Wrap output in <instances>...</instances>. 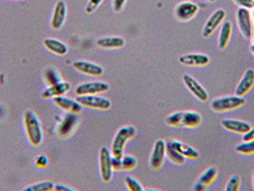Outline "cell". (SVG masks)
Segmentation results:
<instances>
[{
	"mask_svg": "<svg viewBox=\"0 0 254 191\" xmlns=\"http://www.w3.org/2000/svg\"><path fill=\"white\" fill-rule=\"evenodd\" d=\"M221 125L227 131L238 135H244L252 127V125L250 123L234 118H227L222 120Z\"/></svg>",
	"mask_w": 254,
	"mask_h": 191,
	"instance_id": "15",
	"label": "cell"
},
{
	"mask_svg": "<svg viewBox=\"0 0 254 191\" xmlns=\"http://www.w3.org/2000/svg\"><path fill=\"white\" fill-rule=\"evenodd\" d=\"M236 24L242 36L248 40H253L254 37V22L251 10L238 8L236 11Z\"/></svg>",
	"mask_w": 254,
	"mask_h": 191,
	"instance_id": "4",
	"label": "cell"
},
{
	"mask_svg": "<svg viewBox=\"0 0 254 191\" xmlns=\"http://www.w3.org/2000/svg\"><path fill=\"white\" fill-rule=\"evenodd\" d=\"M44 79L48 85H53L63 80V77L58 69L55 67H49L44 71Z\"/></svg>",
	"mask_w": 254,
	"mask_h": 191,
	"instance_id": "27",
	"label": "cell"
},
{
	"mask_svg": "<svg viewBox=\"0 0 254 191\" xmlns=\"http://www.w3.org/2000/svg\"><path fill=\"white\" fill-rule=\"evenodd\" d=\"M23 125L29 142L33 146H39L44 139V132L38 114L31 109L26 110L23 116Z\"/></svg>",
	"mask_w": 254,
	"mask_h": 191,
	"instance_id": "1",
	"label": "cell"
},
{
	"mask_svg": "<svg viewBox=\"0 0 254 191\" xmlns=\"http://www.w3.org/2000/svg\"><path fill=\"white\" fill-rule=\"evenodd\" d=\"M250 50L252 52V54L254 55V41L251 44V46H250Z\"/></svg>",
	"mask_w": 254,
	"mask_h": 191,
	"instance_id": "42",
	"label": "cell"
},
{
	"mask_svg": "<svg viewBox=\"0 0 254 191\" xmlns=\"http://www.w3.org/2000/svg\"><path fill=\"white\" fill-rule=\"evenodd\" d=\"M48 164H49V160H48L47 156L44 155V154L38 155V157L36 158V160H35V165L40 169L45 168L46 166H48Z\"/></svg>",
	"mask_w": 254,
	"mask_h": 191,
	"instance_id": "35",
	"label": "cell"
},
{
	"mask_svg": "<svg viewBox=\"0 0 254 191\" xmlns=\"http://www.w3.org/2000/svg\"><path fill=\"white\" fill-rule=\"evenodd\" d=\"M125 183L127 186V190L130 191H143L144 189L142 187V185L140 184V182L131 176V175H127L126 179H125Z\"/></svg>",
	"mask_w": 254,
	"mask_h": 191,
	"instance_id": "32",
	"label": "cell"
},
{
	"mask_svg": "<svg viewBox=\"0 0 254 191\" xmlns=\"http://www.w3.org/2000/svg\"><path fill=\"white\" fill-rule=\"evenodd\" d=\"M127 2V0H113L112 1L113 10H114L115 12H117V13H120L125 8Z\"/></svg>",
	"mask_w": 254,
	"mask_h": 191,
	"instance_id": "37",
	"label": "cell"
},
{
	"mask_svg": "<svg viewBox=\"0 0 254 191\" xmlns=\"http://www.w3.org/2000/svg\"><path fill=\"white\" fill-rule=\"evenodd\" d=\"M200 7L193 1H182L174 9V15L180 22H189L192 20L198 13Z\"/></svg>",
	"mask_w": 254,
	"mask_h": 191,
	"instance_id": "5",
	"label": "cell"
},
{
	"mask_svg": "<svg viewBox=\"0 0 254 191\" xmlns=\"http://www.w3.org/2000/svg\"><path fill=\"white\" fill-rule=\"evenodd\" d=\"M193 191H206V188L205 187H203V185H201L200 183H198V182H196L195 184H194V186H193Z\"/></svg>",
	"mask_w": 254,
	"mask_h": 191,
	"instance_id": "41",
	"label": "cell"
},
{
	"mask_svg": "<svg viewBox=\"0 0 254 191\" xmlns=\"http://www.w3.org/2000/svg\"><path fill=\"white\" fill-rule=\"evenodd\" d=\"M112 167H113L114 171L123 170V168H122V159H119V158H116V157L112 156Z\"/></svg>",
	"mask_w": 254,
	"mask_h": 191,
	"instance_id": "38",
	"label": "cell"
},
{
	"mask_svg": "<svg viewBox=\"0 0 254 191\" xmlns=\"http://www.w3.org/2000/svg\"><path fill=\"white\" fill-rule=\"evenodd\" d=\"M78 124H79V118L77 114L67 112L64 115V118L61 120V123L57 127L58 136L63 139L70 137L76 130Z\"/></svg>",
	"mask_w": 254,
	"mask_h": 191,
	"instance_id": "7",
	"label": "cell"
},
{
	"mask_svg": "<svg viewBox=\"0 0 254 191\" xmlns=\"http://www.w3.org/2000/svg\"></svg>",
	"mask_w": 254,
	"mask_h": 191,
	"instance_id": "46",
	"label": "cell"
},
{
	"mask_svg": "<svg viewBox=\"0 0 254 191\" xmlns=\"http://www.w3.org/2000/svg\"><path fill=\"white\" fill-rule=\"evenodd\" d=\"M43 44L48 51L51 52L57 56H65L69 51L68 46L64 43V41L57 38H45L43 40Z\"/></svg>",
	"mask_w": 254,
	"mask_h": 191,
	"instance_id": "22",
	"label": "cell"
},
{
	"mask_svg": "<svg viewBox=\"0 0 254 191\" xmlns=\"http://www.w3.org/2000/svg\"><path fill=\"white\" fill-rule=\"evenodd\" d=\"M252 185H253V189H254V174H253V179H252Z\"/></svg>",
	"mask_w": 254,
	"mask_h": 191,
	"instance_id": "43",
	"label": "cell"
},
{
	"mask_svg": "<svg viewBox=\"0 0 254 191\" xmlns=\"http://www.w3.org/2000/svg\"><path fill=\"white\" fill-rule=\"evenodd\" d=\"M253 18H254V13H253Z\"/></svg>",
	"mask_w": 254,
	"mask_h": 191,
	"instance_id": "45",
	"label": "cell"
},
{
	"mask_svg": "<svg viewBox=\"0 0 254 191\" xmlns=\"http://www.w3.org/2000/svg\"><path fill=\"white\" fill-rule=\"evenodd\" d=\"M55 189V184L52 181H41L26 187L27 191H51Z\"/></svg>",
	"mask_w": 254,
	"mask_h": 191,
	"instance_id": "28",
	"label": "cell"
},
{
	"mask_svg": "<svg viewBox=\"0 0 254 191\" xmlns=\"http://www.w3.org/2000/svg\"><path fill=\"white\" fill-rule=\"evenodd\" d=\"M182 118H183V111H175L165 117V124L170 127H178L182 126Z\"/></svg>",
	"mask_w": 254,
	"mask_h": 191,
	"instance_id": "30",
	"label": "cell"
},
{
	"mask_svg": "<svg viewBox=\"0 0 254 191\" xmlns=\"http://www.w3.org/2000/svg\"><path fill=\"white\" fill-rule=\"evenodd\" d=\"M218 176V170L215 166H209L205 168L203 172L200 174V176L197 179L196 182L203 185V187L207 188L209 187Z\"/></svg>",
	"mask_w": 254,
	"mask_h": 191,
	"instance_id": "25",
	"label": "cell"
},
{
	"mask_svg": "<svg viewBox=\"0 0 254 191\" xmlns=\"http://www.w3.org/2000/svg\"><path fill=\"white\" fill-rule=\"evenodd\" d=\"M73 67L79 73L90 76H102L104 71L102 65L88 61H76L73 64Z\"/></svg>",
	"mask_w": 254,
	"mask_h": 191,
	"instance_id": "18",
	"label": "cell"
},
{
	"mask_svg": "<svg viewBox=\"0 0 254 191\" xmlns=\"http://www.w3.org/2000/svg\"><path fill=\"white\" fill-rule=\"evenodd\" d=\"M97 45L102 49H120L126 45L125 38L119 36L114 37H106V38H99L97 40Z\"/></svg>",
	"mask_w": 254,
	"mask_h": 191,
	"instance_id": "24",
	"label": "cell"
},
{
	"mask_svg": "<svg viewBox=\"0 0 254 191\" xmlns=\"http://www.w3.org/2000/svg\"><path fill=\"white\" fill-rule=\"evenodd\" d=\"M241 188V178L239 175H233L228 180L225 191H239Z\"/></svg>",
	"mask_w": 254,
	"mask_h": 191,
	"instance_id": "33",
	"label": "cell"
},
{
	"mask_svg": "<svg viewBox=\"0 0 254 191\" xmlns=\"http://www.w3.org/2000/svg\"><path fill=\"white\" fill-rule=\"evenodd\" d=\"M103 2V0H88L86 7H85V12L87 13H92L95 12Z\"/></svg>",
	"mask_w": 254,
	"mask_h": 191,
	"instance_id": "34",
	"label": "cell"
},
{
	"mask_svg": "<svg viewBox=\"0 0 254 191\" xmlns=\"http://www.w3.org/2000/svg\"><path fill=\"white\" fill-rule=\"evenodd\" d=\"M166 142L169 143L175 150H177L186 159L198 160L199 157H200V153L196 148H194L189 143L184 142L183 140H177V139H170V140H167Z\"/></svg>",
	"mask_w": 254,
	"mask_h": 191,
	"instance_id": "17",
	"label": "cell"
},
{
	"mask_svg": "<svg viewBox=\"0 0 254 191\" xmlns=\"http://www.w3.org/2000/svg\"><path fill=\"white\" fill-rule=\"evenodd\" d=\"M54 190L57 191H75V190L72 189L71 187L66 186V185H64V184H57V185H55V189Z\"/></svg>",
	"mask_w": 254,
	"mask_h": 191,
	"instance_id": "39",
	"label": "cell"
},
{
	"mask_svg": "<svg viewBox=\"0 0 254 191\" xmlns=\"http://www.w3.org/2000/svg\"><path fill=\"white\" fill-rule=\"evenodd\" d=\"M183 82L191 95L200 102H205L208 100V93L203 85L190 75H184Z\"/></svg>",
	"mask_w": 254,
	"mask_h": 191,
	"instance_id": "12",
	"label": "cell"
},
{
	"mask_svg": "<svg viewBox=\"0 0 254 191\" xmlns=\"http://www.w3.org/2000/svg\"><path fill=\"white\" fill-rule=\"evenodd\" d=\"M245 97L237 95H225L214 98L210 102V109L215 113H227L237 110L246 104Z\"/></svg>",
	"mask_w": 254,
	"mask_h": 191,
	"instance_id": "3",
	"label": "cell"
},
{
	"mask_svg": "<svg viewBox=\"0 0 254 191\" xmlns=\"http://www.w3.org/2000/svg\"><path fill=\"white\" fill-rule=\"evenodd\" d=\"M231 36H232V23L230 21L223 22L219 31V36H218V48L220 50H225L228 47Z\"/></svg>",
	"mask_w": 254,
	"mask_h": 191,
	"instance_id": "23",
	"label": "cell"
},
{
	"mask_svg": "<svg viewBox=\"0 0 254 191\" xmlns=\"http://www.w3.org/2000/svg\"><path fill=\"white\" fill-rule=\"evenodd\" d=\"M203 122L202 115L195 110L183 111L182 127L186 128L198 127Z\"/></svg>",
	"mask_w": 254,
	"mask_h": 191,
	"instance_id": "21",
	"label": "cell"
},
{
	"mask_svg": "<svg viewBox=\"0 0 254 191\" xmlns=\"http://www.w3.org/2000/svg\"><path fill=\"white\" fill-rule=\"evenodd\" d=\"M76 101L84 107L96 110H108L112 106V102L109 99L98 95L78 96Z\"/></svg>",
	"mask_w": 254,
	"mask_h": 191,
	"instance_id": "8",
	"label": "cell"
},
{
	"mask_svg": "<svg viewBox=\"0 0 254 191\" xmlns=\"http://www.w3.org/2000/svg\"><path fill=\"white\" fill-rule=\"evenodd\" d=\"M110 88L109 84L102 80L87 81L78 84L75 89V94L77 96L84 95H99L107 92Z\"/></svg>",
	"mask_w": 254,
	"mask_h": 191,
	"instance_id": "11",
	"label": "cell"
},
{
	"mask_svg": "<svg viewBox=\"0 0 254 191\" xmlns=\"http://www.w3.org/2000/svg\"><path fill=\"white\" fill-rule=\"evenodd\" d=\"M254 86V70L253 68H249L243 74L241 79L236 85L235 95L245 97L247 96Z\"/></svg>",
	"mask_w": 254,
	"mask_h": 191,
	"instance_id": "16",
	"label": "cell"
},
{
	"mask_svg": "<svg viewBox=\"0 0 254 191\" xmlns=\"http://www.w3.org/2000/svg\"><path fill=\"white\" fill-rule=\"evenodd\" d=\"M179 63L188 67H204L210 63V58L203 53H190L182 55Z\"/></svg>",
	"mask_w": 254,
	"mask_h": 191,
	"instance_id": "13",
	"label": "cell"
},
{
	"mask_svg": "<svg viewBox=\"0 0 254 191\" xmlns=\"http://www.w3.org/2000/svg\"><path fill=\"white\" fill-rule=\"evenodd\" d=\"M235 151L245 156L254 155V140L244 141L235 146Z\"/></svg>",
	"mask_w": 254,
	"mask_h": 191,
	"instance_id": "29",
	"label": "cell"
},
{
	"mask_svg": "<svg viewBox=\"0 0 254 191\" xmlns=\"http://www.w3.org/2000/svg\"><path fill=\"white\" fill-rule=\"evenodd\" d=\"M227 16V12L224 9H217L209 15L202 30V36L204 38H210L217 29L222 25Z\"/></svg>",
	"mask_w": 254,
	"mask_h": 191,
	"instance_id": "9",
	"label": "cell"
},
{
	"mask_svg": "<svg viewBox=\"0 0 254 191\" xmlns=\"http://www.w3.org/2000/svg\"><path fill=\"white\" fill-rule=\"evenodd\" d=\"M166 158V141L163 139H158L154 142L152 150L149 157V166L158 170L164 166Z\"/></svg>",
	"mask_w": 254,
	"mask_h": 191,
	"instance_id": "10",
	"label": "cell"
},
{
	"mask_svg": "<svg viewBox=\"0 0 254 191\" xmlns=\"http://www.w3.org/2000/svg\"><path fill=\"white\" fill-rule=\"evenodd\" d=\"M239 8H245L248 10H254V0H233Z\"/></svg>",
	"mask_w": 254,
	"mask_h": 191,
	"instance_id": "36",
	"label": "cell"
},
{
	"mask_svg": "<svg viewBox=\"0 0 254 191\" xmlns=\"http://www.w3.org/2000/svg\"><path fill=\"white\" fill-rule=\"evenodd\" d=\"M254 140V127H251V129L247 132V133H245L244 135H243V140L244 141H248V140Z\"/></svg>",
	"mask_w": 254,
	"mask_h": 191,
	"instance_id": "40",
	"label": "cell"
},
{
	"mask_svg": "<svg viewBox=\"0 0 254 191\" xmlns=\"http://www.w3.org/2000/svg\"><path fill=\"white\" fill-rule=\"evenodd\" d=\"M67 5L64 0H59L54 8V11L52 13L51 25L52 29L54 30H60L63 28L65 23L66 17H67Z\"/></svg>",
	"mask_w": 254,
	"mask_h": 191,
	"instance_id": "14",
	"label": "cell"
},
{
	"mask_svg": "<svg viewBox=\"0 0 254 191\" xmlns=\"http://www.w3.org/2000/svg\"><path fill=\"white\" fill-rule=\"evenodd\" d=\"M138 166V160L134 155L125 154L122 158V168L125 171H131Z\"/></svg>",
	"mask_w": 254,
	"mask_h": 191,
	"instance_id": "31",
	"label": "cell"
},
{
	"mask_svg": "<svg viewBox=\"0 0 254 191\" xmlns=\"http://www.w3.org/2000/svg\"><path fill=\"white\" fill-rule=\"evenodd\" d=\"M166 157L176 166H183L186 163V158L175 150L169 143L166 142Z\"/></svg>",
	"mask_w": 254,
	"mask_h": 191,
	"instance_id": "26",
	"label": "cell"
},
{
	"mask_svg": "<svg viewBox=\"0 0 254 191\" xmlns=\"http://www.w3.org/2000/svg\"><path fill=\"white\" fill-rule=\"evenodd\" d=\"M71 89V83L68 81H60L53 85H49L41 92L42 99H54L60 96H64Z\"/></svg>",
	"mask_w": 254,
	"mask_h": 191,
	"instance_id": "20",
	"label": "cell"
},
{
	"mask_svg": "<svg viewBox=\"0 0 254 191\" xmlns=\"http://www.w3.org/2000/svg\"><path fill=\"white\" fill-rule=\"evenodd\" d=\"M53 102L55 103V105H57L59 108H61L62 110L66 111V112H70V113H74V114H78L82 111V105L74 99L68 98L66 96H60L57 98L53 99Z\"/></svg>",
	"mask_w": 254,
	"mask_h": 191,
	"instance_id": "19",
	"label": "cell"
},
{
	"mask_svg": "<svg viewBox=\"0 0 254 191\" xmlns=\"http://www.w3.org/2000/svg\"><path fill=\"white\" fill-rule=\"evenodd\" d=\"M100 173L102 182L107 184L113 178L112 154L107 146H102L100 150Z\"/></svg>",
	"mask_w": 254,
	"mask_h": 191,
	"instance_id": "6",
	"label": "cell"
},
{
	"mask_svg": "<svg viewBox=\"0 0 254 191\" xmlns=\"http://www.w3.org/2000/svg\"><path fill=\"white\" fill-rule=\"evenodd\" d=\"M137 136V128L134 126H123L119 128L111 144V154L113 157L122 159L125 155V147L127 142Z\"/></svg>",
	"mask_w": 254,
	"mask_h": 191,
	"instance_id": "2",
	"label": "cell"
},
{
	"mask_svg": "<svg viewBox=\"0 0 254 191\" xmlns=\"http://www.w3.org/2000/svg\"><path fill=\"white\" fill-rule=\"evenodd\" d=\"M207 1H208V2H215L216 0H207Z\"/></svg>",
	"mask_w": 254,
	"mask_h": 191,
	"instance_id": "44",
	"label": "cell"
}]
</instances>
